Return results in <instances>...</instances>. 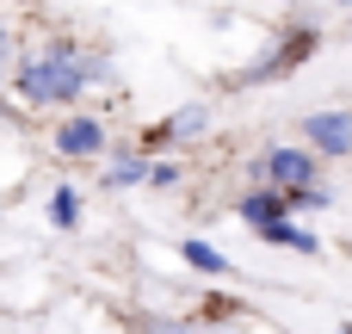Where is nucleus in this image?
Wrapping results in <instances>:
<instances>
[{
	"label": "nucleus",
	"instance_id": "nucleus-2",
	"mask_svg": "<svg viewBox=\"0 0 352 334\" xmlns=\"http://www.w3.org/2000/svg\"><path fill=\"white\" fill-rule=\"evenodd\" d=\"M50 143H56V155H62V161H99V155L111 149L99 118H68V124H62Z\"/></svg>",
	"mask_w": 352,
	"mask_h": 334
},
{
	"label": "nucleus",
	"instance_id": "nucleus-6",
	"mask_svg": "<svg viewBox=\"0 0 352 334\" xmlns=\"http://www.w3.org/2000/svg\"><path fill=\"white\" fill-rule=\"evenodd\" d=\"M309 56H316V31L303 25V31H291V37H285V50H278L272 62H260V68H248V81H272V74H285L291 62H309Z\"/></svg>",
	"mask_w": 352,
	"mask_h": 334
},
{
	"label": "nucleus",
	"instance_id": "nucleus-7",
	"mask_svg": "<svg viewBox=\"0 0 352 334\" xmlns=\"http://www.w3.org/2000/svg\"><path fill=\"white\" fill-rule=\"evenodd\" d=\"M260 242H272V248H297V254H322V236H316V229H303V223H291V217L266 223V229H260Z\"/></svg>",
	"mask_w": 352,
	"mask_h": 334
},
{
	"label": "nucleus",
	"instance_id": "nucleus-8",
	"mask_svg": "<svg viewBox=\"0 0 352 334\" xmlns=\"http://www.w3.org/2000/svg\"><path fill=\"white\" fill-rule=\"evenodd\" d=\"M105 186H148V155H118L105 167Z\"/></svg>",
	"mask_w": 352,
	"mask_h": 334
},
{
	"label": "nucleus",
	"instance_id": "nucleus-10",
	"mask_svg": "<svg viewBox=\"0 0 352 334\" xmlns=\"http://www.w3.org/2000/svg\"><path fill=\"white\" fill-rule=\"evenodd\" d=\"M50 217H56L62 229H74V223H80V192H74V186H56V192H50Z\"/></svg>",
	"mask_w": 352,
	"mask_h": 334
},
{
	"label": "nucleus",
	"instance_id": "nucleus-4",
	"mask_svg": "<svg viewBox=\"0 0 352 334\" xmlns=\"http://www.w3.org/2000/svg\"><path fill=\"white\" fill-rule=\"evenodd\" d=\"M303 143H316L322 155H352V112H309Z\"/></svg>",
	"mask_w": 352,
	"mask_h": 334
},
{
	"label": "nucleus",
	"instance_id": "nucleus-11",
	"mask_svg": "<svg viewBox=\"0 0 352 334\" xmlns=\"http://www.w3.org/2000/svg\"><path fill=\"white\" fill-rule=\"evenodd\" d=\"M322 205H334L328 186H316V180L309 186H291V211H322Z\"/></svg>",
	"mask_w": 352,
	"mask_h": 334
},
{
	"label": "nucleus",
	"instance_id": "nucleus-3",
	"mask_svg": "<svg viewBox=\"0 0 352 334\" xmlns=\"http://www.w3.org/2000/svg\"><path fill=\"white\" fill-rule=\"evenodd\" d=\"M254 174L291 192V186H309V180H316V155H309V149H266V155L254 161Z\"/></svg>",
	"mask_w": 352,
	"mask_h": 334
},
{
	"label": "nucleus",
	"instance_id": "nucleus-1",
	"mask_svg": "<svg viewBox=\"0 0 352 334\" xmlns=\"http://www.w3.org/2000/svg\"><path fill=\"white\" fill-rule=\"evenodd\" d=\"M99 74V62L93 56H80L68 37L62 43H50L31 68H19V93L31 99V105H68V99H80L87 93V81Z\"/></svg>",
	"mask_w": 352,
	"mask_h": 334
},
{
	"label": "nucleus",
	"instance_id": "nucleus-12",
	"mask_svg": "<svg viewBox=\"0 0 352 334\" xmlns=\"http://www.w3.org/2000/svg\"><path fill=\"white\" fill-rule=\"evenodd\" d=\"M148 186H179V167L173 161H148Z\"/></svg>",
	"mask_w": 352,
	"mask_h": 334
},
{
	"label": "nucleus",
	"instance_id": "nucleus-5",
	"mask_svg": "<svg viewBox=\"0 0 352 334\" xmlns=\"http://www.w3.org/2000/svg\"><path fill=\"white\" fill-rule=\"evenodd\" d=\"M278 217H291V192H285V186L266 180V192H248V198H241V223H248V229H266V223H278Z\"/></svg>",
	"mask_w": 352,
	"mask_h": 334
},
{
	"label": "nucleus",
	"instance_id": "nucleus-9",
	"mask_svg": "<svg viewBox=\"0 0 352 334\" xmlns=\"http://www.w3.org/2000/svg\"><path fill=\"white\" fill-rule=\"evenodd\" d=\"M179 254H186V267H198V273H210V279H223V273H229V260H223L210 242H186Z\"/></svg>",
	"mask_w": 352,
	"mask_h": 334
},
{
	"label": "nucleus",
	"instance_id": "nucleus-13",
	"mask_svg": "<svg viewBox=\"0 0 352 334\" xmlns=\"http://www.w3.org/2000/svg\"><path fill=\"white\" fill-rule=\"evenodd\" d=\"M6 56H12V50H6V31H0V74H6Z\"/></svg>",
	"mask_w": 352,
	"mask_h": 334
}]
</instances>
